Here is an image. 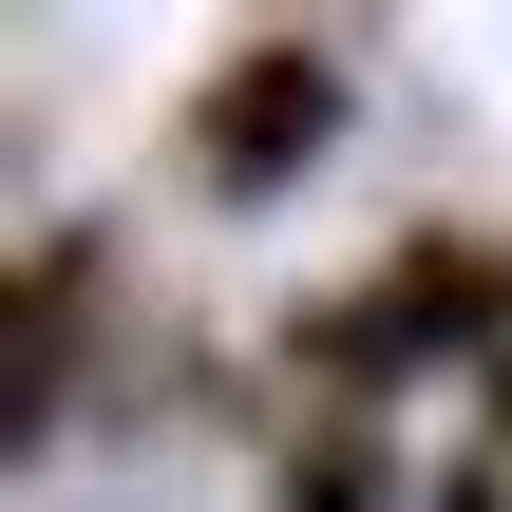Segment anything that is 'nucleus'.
Here are the masks:
<instances>
[{"mask_svg":"<svg viewBox=\"0 0 512 512\" xmlns=\"http://www.w3.org/2000/svg\"><path fill=\"white\" fill-rule=\"evenodd\" d=\"M190 190H228V209H266V190H304L323 171V133H342V38H228L209 76H190Z\"/></svg>","mask_w":512,"mask_h":512,"instance_id":"obj_1","label":"nucleus"},{"mask_svg":"<svg viewBox=\"0 0 512 512\" xmlns=\"http://www.w3.org/2000/svg\"><path fill=\"white\" fill-rule=\"evenodd\" d=\"M0 304H19V456H57V437L95 418V323H114V285H95V228H38Z\"/></svg>","mask_w":512,"mask_h":512,"instance_id":"obj_2","label":"nucleus"},{"mask_svg":"<svg viewBox=\"0 0 512 512\" xmlns=\"http://www.w3.org/2000/svg\"><path fill=\"white\" fill-rule=\"evenodd\" d=\"M247 437H266V512H399L380 418H342V399H285V418H247Z\"/></svg>","mask_w":512,"mask_h":512,"instance_id":"obj_3","label":"nucleus"}]
</instances>
